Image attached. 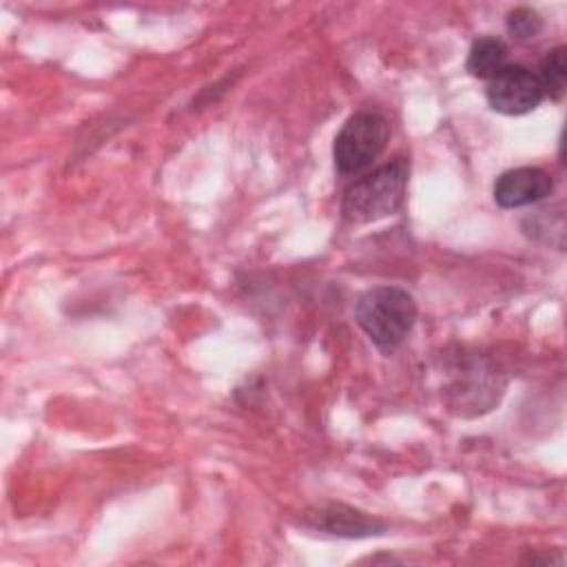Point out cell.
<instances>
[{
    "instance_id": "5",
    "label": "cell",
    "mask_w": 567,
    "mask_h": 567,
    "mask_svg": "<svg viewBox=\"0 0 567 567\" xmlns=\"http://www.w3.org/2000/svg\"><path fill=\"white\" fill-rule=\"evenodd\" d=\"M503 388H505V381L501 379V372H496L492 363L483 359H467L461 365L447 392H450L452 405L458 408V414L467 416V410H472L470 414H476L498 403Z\"/></svg>"
},
{
    "instance_id": "9",
    "label": "cell",
    "mask_w": 567,
    "mask_h": 567,
    "mask_svg": "<svg viewBox=\"0 0 567 567\" xmlns=\"http://www.w3.org/2000/svg\"><path fill=\"white\" fill-rule=\"evenodd\" d=\"M538 80L543 84V91L560 97L567 84V60H565V47H556L547 51V55L540 62V73Z\"/></svg>"
},
{
    "instance_id": "2",
    "label": "cell",
    "mask_w": 567,
    "mask_h": 567,
    "mask_svg": "<svg viewBox=\"0 0 567 567\" xmlns=\"http://www.w3.org/2000/svg\"><path fill=\"white\" fill-rule=\"evenodd\" d=\"M408 177L410 162L396 157L354 179L341 199L343 219L350 224H370L396 213L405 199Z\"/></svg>"
},
{
    "instance_id": "7",
    "label": "cell",
    "mask_w": 567,
    "mask_h": 567,
    "mask_svg": "<svg viewBox=\"0 0 567 567\" xmlns=\"http://www.w3.org/2000/svg\"><path fill=\"white\" fill-rule=\"evenodd\" d=\"M306 525H310L312 529H319L323 534L346 536V538L372 536V534H381L385 529L383 520L368 516L365 512H359L354 507L341 505V503H330L326 507L308 512Z\"/></svg>"
},
{
    "instance_id": "6",
    "label": "cell",
    "mask_w": 567,
    "mask_h": 567,
    "mask_svg": "<svg viewBox=\"0 0 567 567\" xmlns=\"http://www.w3.org/2000/svg\"><path fill=\"white\" fill-rule=\"evenodd\" d=\"M554 188L549 173L536 166H518L501 173L494 182V202L501 208H520L545 199Z\"/></svg>"
},
{
    "instance_id": "3",
    "label": "cell",
    "mask_w": 567,
    "mask_h": 567,
    "mask_svg": "<svg viewBox=\"0 0 567 567\" xmlns=\"http://www.w3.org/2000/svg\"><path fill=\"white\" fill-rule=\"evenodd\" d=\"M390 126L383 115L372 111H359L346 120L334 137L332 157L339 175H357L368 168L385 148Z\"/></svg>"
},
{
    "instance_id": "1",
    "label": "cell",
    "mask_w": 567,
    "mask_h": 567,
    "mask_svg": "<svg viewBox=\"0 0 567 567\" xmlns=\"http://www.w3.org/2000/svg\"><path fill=\"white\" fill-rule=\"evenodd\" d=\"M354 319L381 354H392L416 321V303L399 286H379L357 299Z\"/></svg>"
},
{
    "instance_id": "10",
    "label": "cell",
    "mask_w": 567,
    "mask_h": 567,
    "mask_svg": "<svg viewBox=\"0 0 567 567\" xmlns=\"http://www.w3.org/2000/svg\"><path fill=\"white\" fill-rule=\"evenodd\" d=\"M507 31L518 40H532L543 31V18L529 7H516L507 13Z\"/></svg>"
},
{
    "instance_id": "8",
    "label": "cell",
    "mask_w": 567,
    "mask_h": 567,
    "mask_svg": "<svg viewBox=\"0 0 567 567\" xmlns=\"http://www.w3.org/2000/svg\"><path fill=\"white\" fill-rule=\"evenodd\" d=\"M507 55H509V49H507L505 40H501L496 35H483L472 42L465 69L470 71V75H474L478 80H489L503 66H507Z\"/></svg>"
},
{
    "instance_id": "4",
    "label": "cell",
    "mask_w": 567,
    "mask_h": 567,
    "mask_svg": "<svg viewBox=\"0 0 567 567\" xmlns=\"http://www.w3.org/2000/svg\"><path fill=\"white\" fill-rule=\"evenodd\" d=\"M485 97L498 113L525 115L543 102L545 91L536 73L520 64H507L494 78H489Z\"/></svg>"
}]
</instances>
